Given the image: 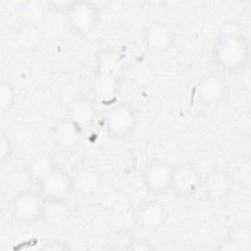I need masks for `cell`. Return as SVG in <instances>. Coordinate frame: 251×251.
<instances>
[{
    "label": "cell",
    "mask_w": 251,
    "mask_h": 251,
    "mask_svg": "<svg viewBox=\"0 0 251 251\" xmlns=\"http://www.w3.org/2000/svg\"><path fill=\"white\" fill-rule=\"evenodd\" d=\"M212 56L216 67L222 72L238 73L248 64L249 43L240 30L234 26H226L219 32Z\"/></svg>",
    "instance_id": "1"
},
{
    "label": "cell",
    "mask_w": 251,
    "mask_h": 251,
    "mask_svg": "<svg viewBox=\"0 0 251 251\" xmlns=\"http://www.w3.org/2000/svg\"><path fill=\"white\" fill-rule=\"evenodd\" d=\"M136 126L137 116L135 110L124 102L113 105L104 118L106 132L116 139L129 136L135 130Z\"/></svg>",
    "instance_id": "2"
},
{
    "label": "cell",
    "mask_w": 251,
    "mask_h": 251,
    "mask_svg": "<svg viewBox=\"0 0 251 251\" xmlns=\"http://www.w3.org/2000/svg\"><path fill=\"white\" fill-rule=\"evenodd\" d=\"M67 21L75 33L88 36L99 27L100 17L93 3L74 1L67 8Z\"/></svg>",
    "instance_id": "3"
},
{
    "label": "cell",
    "mask_w": 251,
    "mask_h": 251,
    "mask_svg": "<svg viewBox=\"0 0 251 251\" xmlns=\"http://www.w3.org/2000/svg\"><path fill=\"white\" fill-rule=\"evenodd\" d=\"M118 70V59L114 54L107 53L101 57L93 83V91L100 100L109 101L115 97L119 86Z\"/></svg>",
    "instance_id": "4"
},
{
    "label": "cell",
    "mask_w": 251,
    "mask_h": 251,
    "mask_svg": "<svg viewBox=\"0 0 251 251\" xmlns=\"http://www.w3.org/2000/svg\"><path fill=\"white\" fill-rule=\"evenodd\" d=\"M140 41L147 51L154 54H162L174 45L176 30L167 22L153 21L142 28Z\"/></svg>",
    "instance_id": "5"
},
{
    "label": "cell",
    "mask_w": 251,
    "mask_h": 251,
    "mask_svg": "<svg viewBox=\"0 0 251 251\" xmlns=\"http://www.w3.org/2000/svg\"><path fill=\"white\" fill-rule=\"evenodd\" d=\"M44 199L41 194L30 189L14 195L11 211L14 218L25 225H30L41 220Z\"/></svg>",
    "instance_id": "6"
},
{
    "label": "cell",
    "mask_w": 251,
    "mask_h": 251,
    "mask_svg": "<svg viewBox=\"0 0 251 251\" xmlns=\"http://www.w3.org/2000/svg\"><path fill=\"white\" fill-rule=\"evenodd\" d=\"M173 165L163 159H154L144 167L141 175L144 187L152 193H163L171 189Z\"/></svg>",
    "instance_id": "7"
},
{
    "label": "cell",
    "mask_w": 251,
    "mask_h": 251,
    "mask_svg": "<svg viewBox=\"0 0 251 251\" xmlns=\"http://www.w3.org/2000/svg\"><path fill=\"white\" fill-rule=\"evenodd\" d=\"M200 176L197 168L189 162H178L173 165L171 190L177 196L192 195L200 185Z\"/></svg>",
    "instance_id": "8"
},
{
    "label": "cell",
    "mask_w": 251,
    "mask_h": 251,
    "mask_svg": "<svg viewBox=\"0 0 251 251\" xmlns=\"http://www.w3.org/2000/svg\"><path fill=\"white\" fill-rule=\"evenodd\" d=\"M41 195L45 199H65L74 192L73 176L55 167L39 182Z\"/></svg>",
    "instance_id": "9"
},
{
    "label": "cell",
    "mask_w": 251,
    "mask_h": 251,
    "mask_svg": "<svg viewBox=\"0 0 251 251\" xmlns=\"http://www.w3.org/2000/svg\"><path fill=\"white\" fill-rule=\"evenodd\" d=\"M82 129L69 117L56 121L50 129V137L53 144L61 151L71 152L81 141Z\"/></svg>",
    "instance_id": "10"
},
{
    "label": "cell",
    "mask_w": 251,
    "mask_h": 251,
    "mask_svg": "<svg viewBox=\"0 0 251 251\" xmlns=\"http://www.w3.org/2000/svg\"><path fill=\"white\" fill-rule=\"evenodd\" d=\"M226 91L227 85L226 80L216 73L204 75L196 86L197 99L205 106H215L223 102Z\"/></svg>",
    "instance_id": "11"
},
{
    "label": "cell",
    "mask_w": 251,
    "mask_h": 251,
    "mask_svg": "<svg viewBox=\"0 0 251 251\" xmlns=\"http://www.w3.org/2000/svg\"><path fill=\"white\" fill-rule=\"evenodd\" d=\"M169 213L166 206L158 200H147L141 203L136 211V221L145 230L161 229L168 222Z\"/></svg>",
    "instance_id": "12"
},
{
    "label": "cell",
    "mask_w": 251,
    "mask_h": 251,
    "mask_svg": "<svg viewBox=\"0 0 251 251\" xmlns=\"http://www.w3.org/2000/svg\"><path fill=\"white\" fill-rule=\"evenodd\" d=\"M231 189V177L229 174L222 169L209 172L203 181V190L211 199H222Z\"/></svg>",
    "instance_id": "13"
},
{
    "label": "cell",
    "mask_w": 251,
    "mask_h": 251,
    "mask_svg": "<svg viewBox=\"0 0 251 251\" xmlns=\"http://www.w3.org/2000/svg\"><path fill=\"white\" fill-rule=\"evenodd\" d=\"M68 117L82 130L90 127L96 118V107L88 98H78L69 107Z\"/></svg>",
    "instance_id": "14"
},
{
    "label": "cell",
    "mask_w": 251,
    "mask_h": 251,
    "mask_svg": "<svg viewBox=\"0 0 251 251\" xmlns=\"http://www.w3.org/2000/svg\"><path fill=\"white\" fill-rule=\"evenodd\" d=\"M13 46L21 51L29 52L38 47L41 41V33L37 25L25 24L14 31L12 36Z\"/></svg>",
    "instance_id": "15"
},
{
    "label": "cell",
    "mask_w": 251,
    "mask_h": 251,
    "mask_svg": "<svg viewBox=\"0 0 251 251\" xmlns=\"http://www.w3.org/2000/svg\"><path fill=\"white\" fill-rule=\"evenodd\" d=\"M69 212L65 199H44L41 221L51 227H59L67 222Z\"/></svg>",
    "instance_id": "16"
},
{
    "label": "cell",
    "mask_w": 251,
    "mask_h": 251,
    "mask_svg": "<svg viewBox=\"0 0 251 251\" xmlns=\"http://www.w3.org/2000/svg\"><path fill=\"white\" fill-rule=\"evenodd\" d=\"M74 191L89 195L97 192L102 184L101 175L92 168H82L73 176Z\"/></svg>",
    "instance_id": "17"
},
{
    "label": "cell",
    "mask_w": 251,
    "mask_h": 251,
    "mask_svg": "<svg viewBox=\"0 0 251 251\" xmlns=\"http://www.w3.org/2000/svg\"><path fill=\"white\" fill-rule=\"evenodd\" d=\"M251 243V231L249 226L239 225L233 226L221 246L224 250H248Z\"/></svg>",
    "instance_id": "18"
},
{
    "label": "cell",
    "mask_w": 251,
    "mask_h": 251,
    "mask_svg": "<svg viewBox=\"0 0 251 251\" xmlns=\"http://www.w3.org/2000/svg\"><path fill=\"white\" fill-rule=\"evenodd\" d=\"M56 166L50 160L48 156L39 155L30 160L25 168V171L29 175L32 181L39 182L44 176H46Z\"/></svg>",
    "instance_id": "19"
},
{
    "label": "cell",
    "mask_w": 251,
    "mask_h": 251,
    "mask_svg": "<svg viewBox=\"0 0 251 251\" xmlns=\"http://www.w3.org/2000/svg\"><path fill=\"white\" fill-rule=\"evenodd\" d=\"M45 10L39 2H27L24 5L21 11L23 23L37 25L44 18Z\"/></svg>",
    "instance_id": "20"
},
{
    "label": "cell",
    "mask_w": 251,
    "mask_h": 251,
    "mask_svg": "<svg viewBox=\"0 0 251 251\" xmlns=\"http://www.w3.org/2000/svg\"><path fill=\"white\" fill-rule=\"evenodd\" d=\"M17 99L14 86L7 80L2 79L0 82V112L1 114L9 112Z\"/></svg>",
    "instance_id": "21"
},
{
    "label": "cell",
    "mask_w": 251,
    "mask_h": 251,
    "mask_svg": "<svg viewBox=\"0 0 251 251\" xmlns=\"http://www.w3.org/2000/svg\"><path fill=\"white\" fill-rule=\"evenodd\" d=\"M31 181L32 180L25 170L15 171L9 177V184L11 189L16 192L15 194L29 189Z\"/></svg>",
    "instance_id": "22"
},
{
    "label": "cell",
    "mask_w": 251,
    "mask_h": 251,
    "mask_svg": "<svg viewBox=\"0 0 251 251\" xmlns=\"http://www.w3.org/2000/svg\"><path fill=\"white\" fill-rule=\"evenodd\" d=\"M14 153V145L8 134L4 131H1L0 134V160L4 164L11 159V156Z\"/></svg>",
    "instance_id": "23"
},
{
    "label": "cell",
    "mask_w": 251,
    "mask_h": 251,
    "mask_svg": "<svg viewBox=\"0 0 251 251\" xmlns=\"http://www.w3.org/2000/svg\"><path fill=\"white\" fill-rule=\"evenodd\" d=\"M54 243V242H53ZM52 243V244H53ZM68 247L65 246L64 244H61V243H57L56 244H53V245H50V243H46L43 247H41V249H44V250H62V249H67Z\"/></svg>",
    "instance_id": "24"
}]
</instances>
